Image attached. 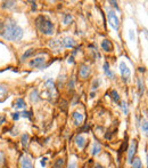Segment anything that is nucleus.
<instances>
[{"mask_svg":"<svg viewBox=\"0 0 148 168\" xmlns=\"http://www.w3.org/2000/svg\"><path fill=\"white\" fill-rule=\"evenodd\" d=\"M14 106L16 109L22 110V109H25V108H26V103H25V101L23 99H16V102H15Z\"/></svg>","mask_w":148,"mask_h":168,"instance_id":"obj_19","label":"nucleus"},{"mask_svg":"<svg viewBox=\"0 0 148 168\" xmlns=\"http://www.w3.org/2000/svg\"><path fill=\"white\" fill-rule=\"evenodd\" d=\"M11 117H13V119H14L15 121H17L21 118V112H14V113L11 114Z\"/></svg>","mask_w":148,"mask_h":168,"instance_id":"obj_33","label":"nucleus"},{"mask_svg":"<svg viewBox=\"0 0 148 168\" xmlns=\"http://www.w3.org/2000/svg\"><path fill=\"white\" fill-rule=\"evenodd\" d=\"M4 159H5V154L2 151H0V165L4 163Z\"/></svg>","mask_w":148,"mask_h":168,"instance_id":"obj_39","label":"nucleus"},{"mask_svg":"<svg viewBox=\"0 0 148 168\" xmlns=\"http://www.w3.org/2000/svg\"><path fill=\"white\" fill-rule=\"evenodd\" d=\"M21 168H33V163L29 156H23L21 158Z\"/></svg>","mask_w":148,"mask_h":168,"instance_id":"obj_12","label":"nucleus"},{"mask_svg":"<svg viewBox=\"0 0 148 168\" xmlns=\"http://www.w3.org/2000/svg\"><path fill=\"white\" fill-rule=\"evenodd\" d=\"M46 88H47V94L49 97H54L56 99L57 97V90H56V87H55V82L53 81V79H48L46 81Z\"/></svg>","mask_w":148,"mask_h":168,"instance_id":"obj_7","label":"nucleus"},{"mask_svg":"<svg viewBox=\"0 0 148 168\" xmlns=\"http://www.w3.org/2000/svg\"><path fill=\"white\" fill-rule=\"evenodd\" d=\"M140 128H141V132H143V135L145 137H147V133H148V124H147V118L146 117H143L141 120H140Z\"/></svg>","mask_w":148,"mask_h":168,"instance_id":"obj_15","label":"nucleus"},{"mask_svg":"<svg viewBox=\"0 0 148 168\" xmlns=\"http://www.w3.org/2000/svg\"><path fill=\"white\" fill-rule=\"evenodd\" d=\"M65 74H63V76H60L59 77V81H58V86L60 87V86H63V82H64V80H65Z\"/></svg>","mask_w":148,"mask_h":168,"instance_id":"obj_35","label":"nucleus"},{"mask_svg":"<svg viewBox=\"0 0 148 168\" xmlns=\"http://www.w3.org/2000/svg\"><path fill=\"white\" fill-rule=\"evenodd\" d=\"M109 4H112V6H113L114 8H116V9L118 10V5H117V2L116 1H108Z\"/></svg>","mask_w":148,"mask_h":168,"instance_id":"obj_40","label":"nucleus"},{"mask_svg":"<svg viewBox=\"0 0 148 168\" xmlns=\"http://www.w3.org/2000/svg\"><path fill=\"white\" fill-rule=\"evenodd\" d=\"M131 165H132V168H143V163H141V160L139 158H137V157H134V159L132 160Z\"/></svg>","mask_w":148,"mask_h":168,"instance_id":"obj_24","label":"nucleus"},{"mask_svg":"<svg viewBox=\"0 0 148 168\" xmlns=\"http://www.w3.org/2000/svg\"><path fill=\"white\" fill-rule=\"evenodd\" d=\"M137 86H138L139 96L143 97V93H145V90H146V87H145V82H143V79L141 77H138V78H137Z\"/></svg>","mask_w":148,"mask_h":168,"instance_id":"obj_14","label":"nucleus"},{"mask_svg":"<svg viewBox=\"0 0 148 168\" xmlns=\"http://www.w3.org/2000/svg\"><path fill=\"white\" fill-rule=\"evenodd\" d=\"M101 48H103V50H105V52L111 53V52H113L114 46H113V44H112L111 40L105 39V40H103V42H101Z\"/></svg>","mask_w":148,"mask_h":168,"instance_id":"obj_13","label":"nucleus"},{"mask_svg":"<svg viewBox=\"0 0 148 168\" xmlns=\"http://www.w3.org/2000/svg\"><path fill=\"white\" fill-rule=\"evenodd\" d=\"M120 108L122 109V111H123V113L127 116V114L129 113V108H128V103L125 102V101H122L121 102V105H120Z\"/></svg>","mask_w":148,"mask_h":168,"instance_id":"obj_29","label":"nucleus"},{"mask_svg":"<svg viewBox=\"0 0 148 168\" xmlns=\"http://www.w3.org/2000/svg\"><path fill=\"white\" fill-rule=\"evenodd\" d=\"M6 94H7V88H6L5 86L0 85V99H1V97H4Z\"/></svg>","mask_w":148,"mask_h":168,"instance_id":"obj_32","label":"nucleus"},{"mask_svg":"<svg viewBox=\"0 0 148 168\" xmlns=\"http://www.w3.org/2000/svg\"><path fill=\"white\" fill-rule=\"evenodd\" d=\"M100 82H101V80L99 79V78H96V79H94V81H92V84H91V92H96L97 89L100 87Z\"/></svg>","mask_w":148,"mask_h":168,"instance_id":"obj_20","label":"nucleus"},{"mask_svg":"<svg viewBox=\"0 0 148 168\" xmlns=\"http://www.w3.org/2000/svg\"><path fill=\"white\" fill-rule=\"evenodd\" d=\"M72 120H73V123L75 126H82L83 125V121H84V116L82 112H80V111H74L73 113H72Z\"/></svg>","mask_w":148,"mask_h":168,"instance_id":"obj_9","label":"nucleus"},{"mask_svg":"<svg viewBox=\"0 0 148 168\" xmlns=\"http://www.w3.org/2000/svg\"><path fill=\"white\" fill-rule=\"evenodd\" d=\"M24 35V30L21 28L14 20H9L5 24V29L0 32V37H2L7 41H20Z\"/></svg>","mask_w":148,"mask_h":168,"instance_id":"obj_1","label":"nucleus"},{"mask_svg":"<svg viewBox=\"0 0 148 168\" xmlns=\"http://www.w3.org/2000/svg\"><path fill=\"white\" fill-rule=\"evenodd\" d=\"M65 160L63 158L58 159V160H56L54 163V166H53V168H62L63 167V165H64Z\"/></svg>","mask_w":148,"mask_h":168,"instance_id":"obj_30","label":"nucleus"},{"mask_svg":"<svg viewBox=\"0 0 148 168\" xmlns=\"http://www.w3.org/2000/svg\"><path fill=\"white\" fill-rule=\"evenodd\" d=\"M30 99H31V102H33V103H38L40 101V96H39V90L38 89H33L32 92H31V94H30Z\"/></svg>","mask_w":148,"mask_h":168,"instance_id":"obj_18","label":"nucleus"},{"mask_svg":"<svg viewBox=\"0 0 148 168\" xmlns=\"http://www.w3.org/2000/svg\"><path fill=\"white\" fill-rule=\"evenodd\" d=\"M74 142H75L76 146H78L80 150H83L84 146L87 145V139H85V137H84L83 135H81V134H79V135H76V136H75Z\"/></svg>","mask_w":148,"mask_h":168,"instance_id":"obj_11","label":"nucleus"},{"mask_svg":"<svg viewBox=\"0 0 148 168\" xmlns=\"http://www.w3.org/2000/svg\"><path fill=\"white\" fill-rule=\"evenodd\" d=\"M74 88H75V79H74V77H71V79L67 82V89H69V92H73Z\"/></svg>","mask_w":148,"mask_h":168,"instance_id":"obj_27","label":"nucleus"},{"mask_svg":"<svg viewBox=\"0 0 148 168\" xmlns=\"http://www.w3.org/2000/svg\"><path fill=\"white\" fill-rule=\"evenodd\" d=\"M29 139H30L29 134H23V135H22L21 142H22V145H23L24 148H27V145H29Z\"/></svg>","mask_w":148,"mask_h":168,"instance_id":"obj_23","label":"nucleus"},{"mask_svg":"<svg viewBox=\"0 0 148 168\" xmlns=\"http://www.w3.org/2000/svg\"><path fill=\"white\" fill-rule=\"evenodd\" d=\"M10 135H11V136H17V135H18V129L14 127V128L10 130Z\"/></svg>","mask_w":148,"mask_h":168,"instance_id":"obj_36","label":"nucleus"},{"mask_svg":"<svg viewBox=\"0 0 148 168\" xmlns=\"http://www.w3.org/2000/svg\"><path fill=\"white\" fill-rule=\"evenodd\" d=\"M14 7H16V1H5L2 4V8L5 9H11Z\"/></svg>","mask_w":148,"mask_h":168,"instance_id":"obj_25","label":"nucleus"},{"mask_svg":"<svg viewBox=\"0 0 148 168\" xmlns=\"http://www.w3.org/2000/svg\"><path fill=\"white\" fill-rule=\"evenodd\" d=\"M62 48H74L76 46V41L71 37H63L59 39Z\"/></svg>","mask_w":148,"mask_h":168,"instance_id":"obj_8","label":"nucleus"},{"mask_svg":"<svg viewBox=\"0 0 148 168\" xmlns=\"http://www.w3.org/2000/svg\"><path fill=\"white\" fill-rule=\"evenodd\" d=\"M118 69H120V72H121V76H122V79L128 82L130 77H131V71L129 69V66L125 64V62H120V65H118Z\"/></svg>","mask_w":148,"mask_h":168,"instance_id":"obj_5","label":"nucleus"},{"mask_svg":"<svg viewBox=\"0 0 148 168\" xmlns=\"http://www.w3.org/2000/svg\"><path fill=\"white\" fill-rule=\"evenodd\" d=\"M101 149H103V146H101V144L98 143V142H95L94 145H92V148H91V156H98L100 152H101Z\"/></svg>","mask_w":148,"mask_h":168,"instance_id":"obj_17","label":"nucleus"},{"mask_svg":"<svg viewBox=\"0 0 148 168\" xmlns=\"http://www.w3.org/2000/svg\"><path fill=\"white\" fill-rule=\"evenodd\" d=\"M137 149H138V142L134 139L131 142L128 149V163H131L132 160L134 159V156L137 153Z\"/></svg>","mask_w":148,"mask_h":168,"instance_id":"obj_6","label":"nucleus"},{"mask_svg":"<svg viewBox=\"0 0 148 168\" xmlns=\"http://www.w3.org/2000/svg\"><path fill=\"white\" fill-rule=\"evenodd\" d=\"M111 97H112V99H113L116 104H118L120 103V101H121V99H120V95H118V93L115 90V89H113V90L111 92Z\"/></svg>","mask_w":148,"mask_h":168,"instance_id":"obj_21","label":"nucleus"},{"mask_svg":"<svg viewBox=\"0 0 148 168\" xmlns=\"http://www.w3.org/2000/svg\"><path fill=\"white\" fill-rule=\"evenodd\" d=\"M29 65L31 68H33V69L42 70L47 66V59L43 56H35L33 59H31Z\"/></svg>","mask_w":148,"mask_h":168,"instance_id":"obj_4","label":"nucleus"},{"mask_svg":"<svg viewBox=\"0 0 148 168\" xmlns=\"http://www.w3.org/2000/svg\"><path fill=\"white\" fill-rule=\"evenodd\" d=\"M5 123H6V116L1 114V116H0V126H2Z\"/></svg>","mask_w":148,"mask_h":168,"instance_id":"obj_38","label":"nucleus"},{"mask_svg":"<svg viewBox=\"0 0 148 168\" xmlns=\"http://www.w3.org/2000/svg\"><path fill=\"white\" fill-rule=\"evenodd\" d=\"M88 129H90V126H89V125H85V126H83V127H82V129H81V132H87V130H88Z\"/></svg>","mask_w":148,"mask_h":168,"instance_id":"obj_41","label":"nucleus"},{"mask_svg":"<svg viewBox=\"0 0 148 168\" xmlns=\"http://www.w3.org/2000/svg\"><path fill=\"white\" fill-rule=\"evenodd\" d=\"M116 130H117V129L114 128V127H112L111 129H108V130H107V133L105 134V139H112L113 135L116 133Z\"/></svg>","mask_w":148,"mask_h":168,"instance_id":"obj_26","label":"nucleus"},{"mask_svg":"<svg viewBox=\"0 0 148 168\" xmlns=\"http://www.w3.org/2000/svg\"><path fill=\"white\" fill-rule=\"evenodd\" d=\"M35 26L44 35H53L55 33V25L48 16H39L35 20Z\"/></svg>","mask_w":148,"mask_h":168,"instance_id":"obj_2","label":"nucleus"},{"mask_svg":"<svg viewBox=\"0 0 148 168\" xmlns=\"http://www.w3.org/2000/svg\"><path fill=\"white\" fill-rule=\"evenodd\" d=\"M73 21V16L71 14H65L64 15V20H63V23H64L65 25H69L71 22Z\"/></svg>","mask_w":148,"mask_h":168,"instance_id":"obj_28","label":"nucleus"},{"mask_svg":"<svg viewBox=\"0 0 148 168\" xmlns=\"http://www.w3.org/2000/svg\"><path fill=\"white\" fill-rule=\"evenodd\" d=\"M104 72H105V76H106L107 78H109V79H114L115 74H114V72L111 70V68H109L108 62H105V63H104Z\"/></svg>","mask_w":148,"mask_h":168,"instance_id":"obj_16","label":"nucleus"},{"mask_svg":"<svg viewBox=\"0 0 148 168\" xmlns=\"http://www.w3.org/2000/svg\"><path fill=\"white\" fill-rule=\"evenodd\" d=\"M139 70H140V72H145V69H143V68H140Z\"/></svg>","mask_w":148,"mask_h":168,"instance_id":"obj_44","label":"nucleus"},{"mask_svg":"<svg viewBox=\"0 0 148 168\" xmlns=\"http://www.w3.org/2000/svg\"><path fill=\"white\" fill-rule=\"evenodd\" d=\"M46 161H47V158H43L42 160H41V166H42V167L46 166Z\"/></svg>","mask_w":148,"mask_h":168,"instance_id":"obj_42","label":"nucleus"},{"mask_svg":"<svg viewBox=\"0 0 148 168\" xmlns=\"http://www.w3.org/2000/svg\"><path fill=\"white\" fill-rule=\"evenodd\" d=\"M67 168H79V167H78V163H75V161H71L67 165Z\"/></svg>","mask_w":148,"mask_h":168,"instance_id":"obj_34","label":"nucleus"},{"mask_svg":"<svg viewBox=\"0 0 148 168\" xmlns=\"http://www.w3.org/2000/svg\"><path fill=\"white\" fill-rule=\"evenodd\" d=\"M129 37H130L131 41H134V31H133V30H130V31H129Z\"/></svg>","mask_w":148,"mask_h":168,"instance_id":"obj_37","label":"nucleus"},{"mask_svg":"<svg viewBox=\"0 0 148 168\" xmlns=\"http://www.w3.org/2000/svg\"><path fill=\"white\" fill-rule=\"evenodd\" d=\"M33 53H34V49H33V48H31V49L26 50L24 54L22 55V57H21V61H22V62H24L25 59H27L30 56H32V55H33Z\"/></svg>","mask_w":148,"mask_h":168,"instance_id":"obj_22","label":"nucleus"},{"mask_svg":"<svg viewBox=\"0 0 148 168\" xmlns=\"http://www.w3.org/2000/svg\"><path fill=\"white\" fill-rule=\"evenodd\" d=\"M107 20H108L109 25L114 30H116V31L120 30V18H118V16L114 10L107 9Z\"/></svg>","mask_w":148,"mask_h":168,"instance_id":"obj_3","label":"nucleus"},{"mask_svg":"<svg viewBox=\"0 0 148 168\" xmlns=\"http://www.w3.org/2000/svg\"><path fill=\"white\" fill-rule=\"evenodd\" d=\"M91 73V69H90V66L87 64H82L80 65V69H79V76L81 79L85 80L88 78L89 76Z\"/></svg>","mask_w":148,"mask_h":168,"instance_id":"obj_10","label":"nucleus"},{"mask_svg":"<svg viewBox=\"0 0 148 168\" xmlns=\"http://www.w3.org/2000/svg\"><path fill=\"white\" fill-rule=\"evenodd\" d=\"M94 168H105V167H104V166H101L100 163H96V165L94 166Z\"/></svg>","mask_w":148,"mask_h":168,"instance_id":"obj_43","label":"nucleus"},{"mask_svg":"<svg viewBox=\"0 0 148 168\" xmlns=\"http://www.w3.org/2000/svg\"><path fill=\"white\" fill-rule=\"evenodd\" d=\"M21 117H23V118L31 119V118H32V112H31V111H23V112L21 113Z\"/></svg>","mask_w":148,"mask_h":168,"instance_id":"obj_31","label":"nucleus"},{"mask_svg":"<svg viewBox=\"0 0 148 168\" xmlns=\"http://www.w3.org/2000/svg\"><path fill=\"white\" fill-rule=\"evenodd\" d=\"M2 26H4V24H2V23H0V29H1Z\"/></svg>","mask_w":148,"mask_h":168,"instance_id":"obj_45","label":"nucleus"}]
</instances>
